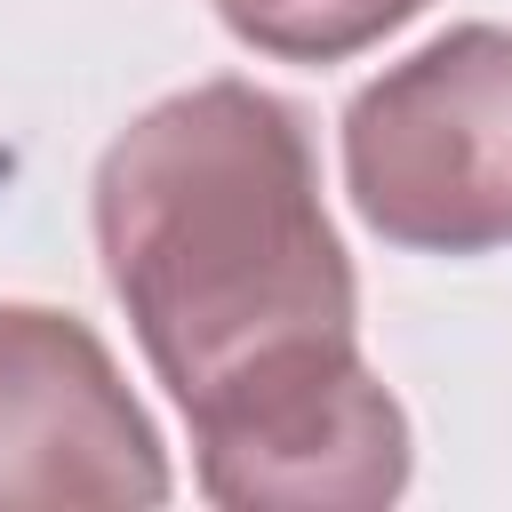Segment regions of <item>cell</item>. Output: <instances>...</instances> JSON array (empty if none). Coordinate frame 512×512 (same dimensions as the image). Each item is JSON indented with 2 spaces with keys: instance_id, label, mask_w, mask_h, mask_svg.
I'll use <instances>...</instances> for the list:
<instances>
[{
  "instance_id": "cell-1",
  "label": "cell",
  "mask_w": 512,
  "mask_h": 512,
  "mask_svg": "<svg viewBox=\"0 0 512 512\" xmlns=\"http://www.w3.org/2000/svg\"><path fill=\"white\" fill-rule=\"evenodd\" d=\"M96 248L176 408L264 352L360 328L312 136L256 80L176 88L104 144Z\"/></svg>"
},
{
  "instance_id": "cell-2",
  "label": "cell",
  "mask_w": 512,
  "mask_h": 512,
  "mask_svg": "<svg viewBox=\"0 0 512 512\" xmlns=\"http://www.w3.org/2000/svg\"><path fill=\"white\" fill-rule=\"evenodd\" d=\"M344 192L408 256L512 248V24H448L344 104Z\"/></svg>"
},
{
  "instance_id": "cell-3",
  "label": "cell",
  "mask_w": 512,
  "mask_h": 512,
  "mask_svg": "<svg viewBox=\"0 0 512 512\" xmlns=\"http://www.w3.org/2000/svg\"><path fill=\"white\" fill-rule=\"evenodd\" d=\"M200 496L224 512H376L408 488V408L360 360V336L264 352L184 400Z\"/></svg>"
},
{
  "instance_id": "cell-4",
  "label": "cell",
  "mask_w": 512,
  "mask_h": 512,
  "mask_svg": "<svg viewBox=\"0 0 512 512\" xmlns=\"http://www.w3.org/2000/svg\"><path fill=\"white\" fill-rule=\"evenodd\" d=\"M168 504V448L104 336L48 304H0V512Z\"/></svg>"
},
{
  "instance_id": "cell-5",
  "label": "cell",
  "mask_w": 512,
  "mask_h": 512,
  "mask_svg": "<svg viewBox=\"0 0 512 512\" xmlns=\"http://www.w3.org/2000/svg\"><path fill=\"white\" fill-rule=\"evenodd\" d=\"M432 0H216L224 32L280 64H344L384 32L416 24Z\"/></svg>"
}]
</instances>
